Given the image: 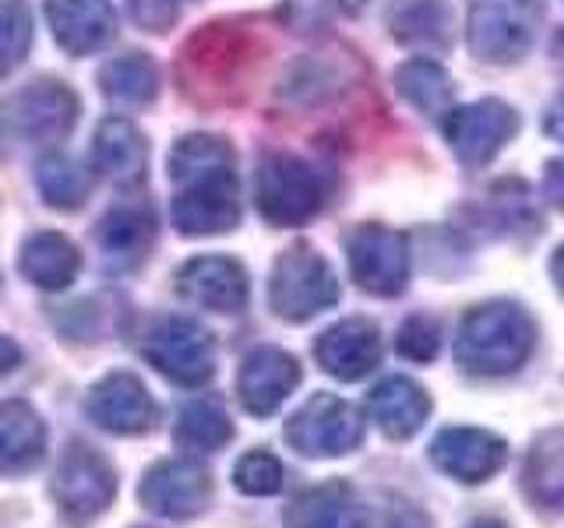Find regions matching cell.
I'll use <instances>...</instances> for the list:
<instances>
[{
  "instance_id": "1",
  "label": "cell",
  "mask_w": 564,
  "mask_h": 528,
  "mask_svg": "<svg viewBox=\"0 0 564 528\" xmlns=\"http://www.w3.org/2000/svg\"><path fill=\"white\" fill-rule=\"evenodd\" d=\"M234 166V148L219 134H187L173 145V226L184 237L226 233L240 222V187Z\"/></svg>"
},
{
  "instance_id": "2",
  "label": "cell",
  "mask_w": 564,
  "mask_h": 528,
  "mask_svg": "<svg viewBox=\"0 0 564 528\" xmlns=\"http://www.w3.org/2000/svg\"><path fill=\"white\" fill-rule=\"evenodd\" d=\"M536 328L533 317L516 304L473 307L455 334V360L466 374L505 377L533 356Z\"/></svg>"
},
{
  "instance_id": "3",
  "label": "cell",
  "mask_w": 564,
  "mask_h": 528,
  "mask_svg": "<svg viewBox=\"0 0 564 528\" xmlns=\"http://www.w3.org/2000/svg\"><path fill=\"white\" fill-rule=\"evenodd\" d=\"M251 57H254V43L247 29L234 22H216L198 29L181 53L184 92L202 106L234 99V88L247 75Z\"/></svg>"
},
{
  "instance_id": "4",
  "label": "cell",
  "mask_w": 564,
  "mask_h": 528,
  "mask_svg": "<svg viewBox=\"0 0 564 528\" xmlns=\"http://www.w3.org/2000/svg\"><path fill=\"white\" fill-rule=\"evenodd\" d=\"M78 120V96L61 81H32L0 102V152L8 145H53Z\"/></svg>"
},
{
  "instance_id": "5",
  "label": "cell",
  "mask_w": 564,
  "mask_h": 528,
  "mask_svg": "<svg viewBox=\"0 0 564 528\" xmlns=\"http://www.w3.org/2000/svg\"><path fill=\"white\" fill-rule=\"evenodd\" d=\"M254 201L264 222L272 226H304L325 205V180L311 163L286 152H272L258 163Z\"/></svg>"
},
{
  "instance_id": "6",
  "label": "cell",
  "mask_w": 564,
  "mask_h": 528,
  "mask_svg": "<svg viewBox=\"0 0 564 528\" xmlns=\"http://www.w3.org/2000/svg\"><path fill=\"white\" fill-rule=\"evenodd\" d=\"M543 22V0H469L466 40L476 61L516 64L533 46Z\"/></svg>"
},
{
  "instance_id": "7",
  "label": "cell",
  "mask_w": 564,
  "mask_h": 528,
  "mask_svg": "<svg viewBox=\"0 0 564 528\" xmlns=\"http://www.w3.org/2000/svg\"><path fill=\"white\" fill-rule=\"evenodd\" d=\"M269 299L282 321H311L314 314L328 310L339 299V282H335L332 264L311 243H293L275 261Z\"/></svg>"
},
{
  "instance_id": "8",
  "label": "cell",
  "mask_w": 564,
  "mask_h": 528,
  "mask_svg": "<svg viewBox=\"0 0 564 528\" xmlns=\"http://www.w3.org/2000/svg\"><path fill=\"white\" fill-rule=\"evenodd\" d=\"M349 272L370 296H399L410 282V240L399 229L364 222L346 233Z\"/></svg>"
},
{
  "instance_id": "9",
  "label": "cell",
  "mask_w": 564,
  "mask_h": 528,
  "mask_svg": "<svg viewBox=\"0 0 564 528\" xmlns=\"http://www.w3.org/2000/svg\"><path fill=\"white\" fill-rule=\"evenodd\" d=\"M441 128L458 163L469 169L487 166L519 131V113L501 99H480L473 106H458L441 117Z\"/></svg>"
},
{
  "instance_id": "10",
  "label": "cell",
  "mask_w": 564,
  "mask_h": 528,
  "mask_svg": "<svg viewBox=\"0 0 564 528\" xmlns=\"http://www.w3.org/2000/svg\"><path fill=\"white\" fill-rule=\"evenodd\" d=\"M364 419L349 402L335 395H314L286 422V440L311 458H335L360 444Z\"/></svg>"
},
{
  "instance_id": "11",
  "label": "cell",
  "mask_w": 564,
  "mask_h": 528,
  "mask_svg": "<svg viewBox=\"0 0 564 528\" xmlns=\"http://www.w3.org/2000/svg\"><path fill=\"white\" fill-rule=\"evenodd\" d=\"M149 363L176 384H205L216 370V349L202 324L187 317H166L145 342Z\"/></svg>"
},
{
  "instance_id": "12",
  "label": "cell",
  "mask_w": 564,
  "mask_h": 528,
  "mask_svg": "<svg viewBox=\"0 0 564 528\" xmlns=\"http://www.w3.org/2000/svg\"><path fill=\"white\" fill-rule=\"evenodd\" d=\"M431 458L458 483H487L505 465V440L476 427H452L434 437Z\"/></svg>"
},
{
  "instance_id": "13",
  "label": "cell",
  "mask_w": 564,
  "mask_h": 528,
  "mask_svg": "<svg viewBox=\"0 0 564 528\" xmlns=\"http://www.w3.org/2000/svg\"><path fill=\"white\" fill-rule=\"evenodd\" d=\"M300 384V363L275 345H261L243 360L237 395L251 416H272Z\"/></svg>"
},
{
  "instance_id": "14",
  "label": "cell",
  "mask_w": 564,
  "mask_h": 528,
  "mask_svg": "<svg viewBox=\"0 0 564 528\" xmlns=\"http://www.w3.org/2000/svg\"><path fill=\"white\" fill-rule=\"evenodd\" d=\"M314 356L332 377L360 381L381 363V331L367 317H346L317 339Z\"/></svg>"
},
{
  "instance_id": "15",
  "label": "cell",
  "mask_w": 564,
  "mask_h": 528,
  "mask_svg": "<svg viewBox=\"0 0 564 528\" xmlns=\"http://www.w3.org/2000/svg\"><path fill=\"white\" fill-rule=\"evenodd\" d=\"M46 22L70 57H88L117 35L110 0H46Z\"/></svg>"
},
{
  "instance_id": "16",
  "label": "cell",
  "mask_w": 564,
  "mask_h": 528,
  "mask_svg": "<svg viewBox=\"0 0 564 528\" xmlns=\"http://www.w3.org/2000/svg\"><path fill=\"white\" fill-rule=\"evenodd\" d=\"M176 289L205 310L237 314L247 304V272L234 257H194L176 272Z\"/></svg>"
},
{
  "instance_id": "17",
  "label": "cell",
  "mask_w": 564,
  "mask_h": 528,
  "mask_svg": "<svg viewBox=\"0 0 564 528\" xmlns=\"http://www.w3.org/2000/svg\"><path fill=\"white\" fill-rule=\"evenodd\" d=\"M212 480L198 462H163L149 472L145 486H141V501H145L159 515L170 518H191L208 504Z\"/></svg>"
},
{
  "instance_id": "18",
  "label": "cell",
  "mask_w": 564,
  "mask_h": 528,
  "mask_svg": "<svg viewBox=\"0 0 564 528\" xmlns=\"http://www.w3.org/2000/svg\"><path fill=\"white\" fill-rule=\"evenodd\" d=\"M88 413L99 419V427L117 433H145L159 416L145 384L134 374H110L99 381L93 398H88Z\"/></svg>"
},
{
  "instance_id": "19",
  "label": "cell",
  "mask_w": 564,
  "mask_h": 528,
  "mask_svg": "<svg viewBox=\"0 0 564 528\" xmlns=\"http://www.w3.org/2000/svg\"><path fill=\"white\" fill-rule=\"evenodd\" d=\"M93 163L113 187H138L149 169V145L131 120L110 117L99 123L93 141Z\"/></svg>"
},
{
  "instance_id": "20",
  "label": "cell",
  "mask_w": 564,
  "mask_h": 528,
  "mask_svg": "<svg viewBox=\"0 0 564 528\" xmlns=\"http://www.w3.org/2000/svg\"><path fill=\"white\" fill-rule=\"evenodd\" d=\"M152 237H155V211L145 201H120L106 211L99 222L102 254L110 257L117 268H131V264L145 257Z\"/></svg>"
},
{
  "instance_id": "21",
  "label": "cell",
  "mask_w": 564,
  "mask_h": 528,
  "mask_svg": "<svg viewBox=\"0 0 564 528\" xmlns=\"http://www.w3.org/2000/svg\"><path fill=\"white\" fill-rule=\"evenodd\" d=\"M57 497L67 510H75V515H93V510H102L113 497L110 465H106L99 454L75 448L61 465Z\"/></svg>"
},
{
  "instance_id": "22",
  "label": "cell",
  "mask_w": 564,
  "mask_h": 528,
  "mask_svg": "<svg viewBox=\"0 0 564 528\" xmlns=\"http://www.w3.org/2000/svg\"><path fill=\"white\" fill-rule=\"evenodd\" d=\"M370 416H375L384 437L405 440L427 422L431 398L410 377H388L370 392Z\"/></svg>"
},
{
  "instance_id": "23",
  "label": "cell",
  "mask_w": 564,
  "mask_h": 528,
  "mask_svg": "<svg viewBox=\"0 0 564 528\" xmlns=\"http://www.w3.org/2000/svg\"><path fill=\"white\" fill-rule=\"evenodd\" d=\"M290 528H364L367 515L346 483L314 486L290 504L286 510Z\"/></svg>"
},
{
  "instance_id": "24",
  "label": "cell",
  "mask_w": 564,
  "mask_h": 528,
  "mask_svg": "<svg viewBox=\"0 0 564 528\" xmlns=\"http://www.w3.org/2000/svg\"><path fill=\"white\" fill-rule=\"evenodd\" d=\"M22 275L29 282H35L40 289H64L75 282L78 268H82V257L75 251L64 233H53V229H43V233H32L22 243Z\"/></svg>"
},
{
  "instance_id": "25",
  "label": "cell",
  "mask_w": 564,
  "mask_h": 528,
  "mask_svg": "<svg viewBox=\"0 0 564 528\" xmlns=\"http://www.w3.org/2000/svg\"><path fill=\"white\" fill-rule=\"evenodd\" d=\"M388 29L402 46L445 50L452 43V8L448 0H392Z\"/></svg>"
},
{
  "instance_id": "26",
  "label": "cell",
  "mask_w": 564,
  "mask_h": 528,
  "mask_svg": "<svg viewBox=\"0 0 564 528\" xmlns=\"http://www.w3.org/2000/svg\"><path fill=\"white\" fill-rule=\"evenodd\" d=\"M522 490L546 510H564V430H546L525 454Z\"/></svg>"
},
{
  "instance_id": "27",
  "label": "cell",
  "mask_w": 564,
  "mask_h": 528,
  "mask_svg": "<svg viewBox=\"0 0 564 528\" xmlns=\"http://www.w3.org/2000/svg\"><path fill=\"white\" fill-rule=\"evenodd\" d=\"M43 422L25 402L0 405V472H25L43 454Z\"/></svg>"
},
{
  "instance_id": "28",
  "label": "cell",
  "mask_w": 564,
  "mask_h": 528,
  "mask_svg": "<svg viewBox=\"0 0 564 528\" xmlns=\"http://www.w3.org/2000/svg\"><path fill=\"white\" fill-rule=\"evenodd\" d=\"M395 88H399V96L413 106V110H420L423 117H431V120H441L452 110L455 85L448 78V70L441 67L437 61L416 57L410 64H402L395 70Z\"/></svg>"
},
{
  "instance_id": "29",
  "label": "cell",
  "mask_w": 564,
  "mask_h": 528,
  "mask_svg": "<svg viewBox=\"0 0 564 528\" xmlns=\"http://www.w3.org/2000/svg\"><path fill=\"white\" fill-rule=\"evenodd\" d=\"M99 85L120 106H145L159 92V67L145 53H123L99 70Z\"/></svg>"
},
{
  "instance_id": "30",
  "label": "cell",
  "mask_w": 564,
  "mask_h": 528,
  "mask_svg": "<svg viewBox=\"0 0 564 528\" xmlns=\"http://www.w3.org/2000/svg\"><path fill=\"white\" fill-rule=\"evenodd\" d=\"M35 180H40V194L46 198V205L70 211V208H82L88 190H93V169H85L70 155L53 152L40 163Z\"/></svg>"
},
{
  "instance_id": "31",
  "label": "cell",
  "mask_w": 564,
  "mask_h": 528,
  "mask_svg": "<svg viewBox=\"0 0 564 528\" xmlns=\"http://www.w3.org/2000/svg\"><path fill=\"white\" fill-rule=\"evenodd\" d=\"M234 437V422L226 416V405L219 398H194L184 405L181 427H176V440L187 451H216Z\"/></svg>"
},
{
  "instance_id": "32",
  "label": "cell",
  "mask_w": 564,
  "mask_h": 528,
  "mask_svg": "<svg viewBox=\"0 0 564 528\" xmlns=\"http://www.w3.org/2000/svg\"><path fill=\"white\" fill-rule=\"evenodd\" d=\"M32 46V11L25 0H0V78L25 61Z\"/></svg>"
},
{
  "instance_id": "33",
  "label": "cell",
  "mask_w": 564,
  "mask_h": 528,
  "mask_svg": "<svg viewBox=\"0 0 564 528\" xmlns=\"http://www.w3.org/2000/svg\"><path fill=\"white\" fill-rule=\"evenodd\" d=\"M237 486L251 497H269L282 486V465L269 451H251L237 462Z\"/></svg>"
},
{
  "instance_id": "34",
  "label": "cell",
  "mask_w": 564,
  "mask_h": 528,
  "mask_svg": "<svg viewBox=\"0 0 564 528\" xmlns=\"http://www.w3.org/2000/svg\"><path fill=\"white\" fill-rule=\"evenodd\" d=\"M441 349V321L431 314H416L399 331V352L413 363H431Z\"/></svg>"
},
{
  "instance_id": "35",
  "label": "cell",
  "mask_w": 564,
  "mask_h": 528,
  "mask_svg": "<svg viewBox=\"0 0 564 528\" xmlns=\"http://www.w3.org/2000/svg\"><path fill=\"white\" fill-rule=\"evenodd\" d=\"M128 8L145 32H170L181 14V0H128Z\"/></svg>"
},
{
  "instance_id": "36",
  "label": "cell",
  "mask_w": 564,
  "mask_h": 528,
  "mask_svg": "<svg viewBox=\"0 0 564 528\" xmlns=\"http://www.w3.org/2000/svg\"><path fill=\"white\" fill-rule=\"evenodd\" d=\"M543 194L554 208L564 211V158H554L543 173Z\"/></svg>"
},
{
  "instance_id": "37",
  "label": "cell",
  "mask_w": 564,
  "mask_h": 528,
  "mask_svg": "<svg viewBox=\"0 0 564 528\" xmlns=\"http://www.w3.org/2000/svg\"><path fill=\"white\" fill-rule=\"evenodd\" d=\"M543 131L551 134V138H557V141H564V92H561V99L551 106V113H546Z\"/></svg>"
},
{
  "instance_id": "38",
  "label": "cell",
  "mask_w": 564,
  "mask_h": 528,
  "mask_svg": "<svg viewBox=\"0 0 564 528\" xmlns=\"http://www.w3.org/2000/svg\"><path fill=\"white\" fill-rule=\"evenodd\" d=\"M18 360H22V352H18V345H14L11 339H4V334H0V374H8V370H14Z\"/></svg>"
},
{
  "instance_id": "39",
  "label": "cell",
  "mask_w": 564,
  "mask_h": 528,
  "mask_svg": "<svg viewBox=\"0 0 564 528\" xmlns=\"http://www.w3.org/2000/svg\"><path fill=\"white\" fill-rule=\"evenodd\" d=\"M551 272H554V282H557V289L564 293V243L554 251V261H551Z\"/></svg>"
},
{
  "instance_id": "40",
  "label": "cell",
  "mask_w": 564,
  "mask_h": 528,
  "mask_svg": "<svg viewBox=\"0 0 564 528\" xmlns=\"http://www.w3.org/2000/svg\"><path fill=\"white\" fill-rule=\"evenodd\" d=\"M469 528H508V525H501V521H494V518H484V521H473Z\"/></svg>"
}]
</instances>
